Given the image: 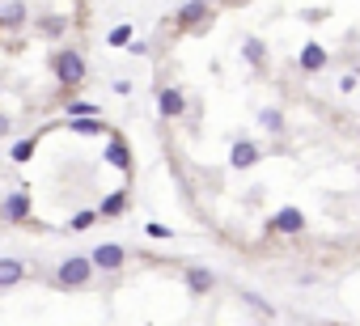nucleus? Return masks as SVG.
<instances>
[{
    "mask_svg": "<svg viewBox=\"0 0 360 326\" xmlns=\"http://www.w3.org/2000/svg\"><path fill=\"white\" fill-rule=\"evenodd\" d=\"M127 203H132V199H127V191H115V195L102 199V208H97V212H102V216H123V212H127Z\"/></svg>",
    "mask_w": 360,
    "mask_h": 326,
    "instance_id": "8",
    "label": "nucleus"
},
{
    "mask_svg": "<svg viewBox=\"0 0 360 326\" xmlns=\"http://www.w3.org/2000/svg\"><path fill=\"white\" fill-rule=\"evenodd\" d=\"M93 280V263L85 258V254H72V258H64L60 267H56V276H51V284L56 288H64V293H72V288H85Z\"/></svg>",
    "mask_w": 360,
    "mask_h": 326,
    "instance_id": "1",
    "label": "nucleus"
},
{
    "mask_svg": "<svg viewBox=\"0 0 360 326\" xmlns=\"http://www.w3.org/2000/svg\"><path fill=\"white\" fill-rule=\"evenodd\" d=\"M68 115H72V119H97V106L85 102V98H72V102H68Z\"/></svg>",
    "mask_w": 360,
    "mask_h": 326,
    "instance_id": "13",
    "label": "nucleus"
},
{
    "mask_svg": "<svg viewBox=\"0 0 360 326\" xmlns=\"http://www.w3.org/2000/svg\"><path fill=\"white\" fill-rule=\"evenodd\" d=\"M9 132H13V119H9V115H0V140H5Z\"/></svg>",
    "mask_w": 360,
    "mask_h": 326,
    "instance_id": "21",
    "label": "nucleus"
},
{
    "mask_svg": "<svg viewBox=\"0 0 360 326\" xmlns=\"http://www.w3.org/2000/svg\"><path fill=\"white\" fill-rule=\"evenodd\" d=\"M187 284H191L195 293H208V288H212V271H203V267H191V271H187Z\"/></svg>",
    "mask_w": 360,
    "mask_h": 326,
    "instance_id": "11",
    "label": "nucleus"
},
{
    "mask_svg": "<svg viewBox=\"0 0 360 326\" xmlns=\"http://www.w3.org/2000/svg\"><path fill=\"white\" fill-rule=\"evenodd\" d=\"M0 22H5V26H22L26 22V5H0Z\"/></svg>",
    "mask_w": 360,
    "mask_h": 326,
    "instance_id": "16",
    "label": "nucleus"
},
{
    "mask_svg": "<svg viewBox=\"0 0 360 326\" xmlns=\"http://www.w3.org/2000/svg\"><path fill=\"white\" fill-rule=\"evenodd\" d=\"M157 106H162V115H166V119H178V115L187 111V102H182V93H178V89H162Z\"/></svg>",
    "mask_w": 360,
    "mask_h": 326,
    "instance_id": "6",
    "label": "nucleus"
},
{
    "mask_svg": "<svg viewBox=\"0 0 360 326\" xmlns=\"http://www.w3.org/2000/svg\"><path fill=\"white\" fill-rule=\"evenodd\" d=\"M123 258H127V250H123V246H115V242H102V246L89 254L93 271H119V267H123Z\"/></svg>",
    "mask_w": 360,
    "mask_h": 326,
    "instance_id": "4",
    "label": "nucleus"
},
{
    "mask_svg": "<svg viewBox=\"0 0 360 326\" xmlns=\"http://www.w3.org/2000/svg\"><path fill=\"white\" fill-rule=\"evenodd\" d=\"M107 42H111V47H127V42H132V26H115V30L107 34Z\"/></svg>",
    "mask_w": 360,
    "mask_h": 326,
    "instance_id": "18",
    "label": "nucleus"
},
{
    "mask_svg": "<svg viewBox=\"0 0 360 326\" xmlns=\"http://www.w3.org/2000/svg\"><path fill=\"white\" fill-rule=\"evenodd\" d=\"M68 132H77V136H102L107 127H102V119H72Z\"/></svg>",
    "mask_w": 360,
    "mask_h": 326,
    "instance_id": "14",
    "label": "nucleus"
},
{
    "mask_svg": "<svg viewBox=\"0 0 360 326\" xmlns=\"http://www.w3.org/2000/svg\"><path fill=\"white\" fill-rule=\"evenodd\" d=\"M178 17H182V26H195V22H203V17H208V9H203V5H187Z\"/></svg>",
    "mask_w": 360,
    "mask_h": 326,
    "instance_id": "17",
    "label": "nucleus"
},
{
    "mask_svg": "<svg viewBox=\"0 0 360 326\" xmlns=\"http://www.w3.org/2000/svg\"><path fill=\"white\" fill-rule=\"evenodd\" d=\"M30 191H13V195H5V203H0V221H9V225H22V221H30Z\"/></svg>",
    "mask_w": 360,
    "mask_h": 326,
    "instance_id": "3",
    "label": "nucleus"
},
{
    "mask_svg": "<svg viewBox=\"0 0 360 326\" xmlns=\"http://www.w3.org/2000/svg\"><path fill=\"white\" fill-rule=\"evenodd\" d=\"M322 60H327V51H322V47H314V42L301 51V64L310 68V72H318V68H322Z\"/></svg>",
    "mask_w": 360,
    "mask_h": 326,
    "instance_id": "15",
    "label": "nucleus"
},
{
    "mask_svg": "<svg viewBox=\"0 0 360 326\" xmlns=\"http://www.w3.org/2000/svg\"><path fill=\"white\" fill-rule=\"evenodd\" d=\"M254 161H259V148H254L250 140L233 144V166H254Z\"/></svg>",
    "mask_w": 360,
    "mask_h": 326,
    "instance_id": "10",
    "label": "nucleus"
},
{
    "mask_svg": "<svg viewBox=\"0 0 360 326\" xmlns=\"http://www.w3.org/2000/svg\"><path fill=\"white\" fill-rule=\"evenodd\" d=\"M93 221H97V212H89V208H85V212H77V216H72V229H89Z\"/></svg>",
    "mask_w": 360,
    "mask_h": 326,
    "instance_id": "19",
    "label": "nucleus"
},
{
    "mask_svg": "<svg viewBox=\"0 0 360 326\" xmlns=\"http://www.w3.org/2000/svg\"><path fill=\"white\" fill-rule=\"evenodd\" d=\"M51 77H56L64 89H77V85L89 77L85 56H77V51H56V56H51Z\"/></svg>",
    "mask_w": 360,
    "mask_h": 326,
    "instance_id": "2",
    "label": "nucleus"
},
{
    "mask_svg": "<svg viewBox=\"0 0 360 326\" xmlns=\"http://www.w3.org/2000/svg\"><path fill=\"white\" fill-rule=\"evenodd\" d=\"M34 144H38V140H34V136H26V140H17V144L9 148V157L17 161V166H26V161L34 157Z\"/></svg>",
    "mask_w": 360,
    "mask_h": 326,
    "instance_id": "12",
    "label": "nucleus"
},
{
    "mask_svg": "<svg viewBox=\"0 0 360 326\" xmlns=\"http://www.w3.org/2000/svg\"><path fill=\"white\" fill-rule=\"evenodd\" d=\"M301 225H305V221H301V212H297V208H284L276 221H272V229H284V233H297Z\"/></svg>",
    "mask_w": 360,
    "mask_h": 326,
    "instance_id": "9",
    "label": "nucleus"
},
{
    "mask_svg": "<svg viewBox=\"0 0 360 326\" xmlns=\"http://www.w3.org/2000/svg\"><path fill=\"white\" fill-rule=\"evenodd\" d=\"M107 161L115 170H132V153H127V144L119 140V136H111V144H107Z\"/></svg>",
    "mask_w": 360,
    "mask_h": 326,
    "instance_id": "7",
    "label": "nucleus"
},
{
    "mask_svg": "<svg viewBox=\"0 0 360 326\" xmlns=\"http://www.w3.org/2000/svg\"><path fill=\"white\" fill-rule=\"evenodd\" d=\"M26 280V263L22 258H0V288H13Z\"/></svg>",
    "mask_w": 360,
    "mask_h": 326,
    "instance_id": "5",
    "label": "nucleus"
},
{
    "mask_svg": "<svg viewBox=\"0 0 360 326\" xmlns=\"http://www.w3.org/2000/svg\"><path fill=\"white\" fill-rule=\"evenodd\" d=\"M148 238H170V229L166 225H157V221H148V229H144Z\"/></svg>",
    "mask_w": 360,
    "mask_h": 326,
    "instance_id": "20",
    "label": "nucleus"
}]
</instances>
